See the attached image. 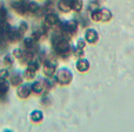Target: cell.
<instances>
[{"instance_id": "1", "label": "cell", "mask_w": 134, "mask_h": 132, "mask_svg": "<svg viewBox=\"0 0 134 132\" xmlns=\"http://www.w3.org/2000/svg\"><path fill=\"white\" fill-rule=\"evenodd\" d=\"M52 44H53V47L55 50L57 54H59L60 57H67L71 51V46H69L68 41H67V38H65L64 35H53L52 38Z\"/></svg>"}, {"instance_id": "2", "label": "cell", "mask_w": 134, "mask_h": 132, "mask_svg": "<svg viewBox=\"0 0 134 132\" xmlns=\"http://www.w3.org/2000/svg\"><path fill=\"white\" fill-rule=\"evenodd\" d=\"M55 78L59 84H61V85H68L72 81V79H73V73H72V71L69 68L64 67V68H60L57 72Z\"/></svg>"}, {"instance_id": "3", "label": "cell", "mask_w": 134, "mask_h": 132, "mask_svg": "<svg viewBox=\"0 0 134 132\" xmlns=\"http://www.w3.org/2000/svg\"><path fill=\"white\" fill-rule=\"evenodd\" d=\"M57 72V61L54 59H48L46 63L44 64V73L47 77L54 76Z\"/></svg>"}, {"instance_id": "4", "label": "cell", "mask_w": 134, "mask_h": 132, "mask_svg": "<svg viewBox=\"0 0 134 132\" xmlns=\"http://www.w3.org/2000/svg\"><path fill=\"white\" fill-rule=\"evenodd\" d=\"M32 93V85L31 84H23V85H19L18 91H16V94L19 98L21 99H26L28 98Z\"/></svg>"}, {"instance_id": "5", "label": "cell", "mask_w": 134, "mask_h": 132, "mask_svg": "<svg viewBox=\"0 0 134 132\" xmlns=\"http://www.w3.org/2000/svg\"><path fill=\"white\" fill-rule=\"evenodd\" d=\"M12 7L20 15H25L27 13V4L25 2V0H15L12 2Z\"/></svg>"}, {"instance_id": "6", "label": "cell", "mask_w": 134, "mask_h": 132, "mask_svg": "<svg viewBox=\"0 0 134 132\" xmlns=\"http://www.w3.org/2000/svg\"><path fill=\"white\" fill-rule=\"evenodd\" d=\"M5 37H6V39L8 40V41L15 43V41H18L19 39H21L23 34H21V33L19 32V30H16V28H11L9 27L8 30H7V32L5 33Z\"/></svg>"}, {"instance_id": "7", "label": "cell", "mask_w": 134, "mask_h": 132, "mask_svg": "<svg viewBox=\"0 0 134 132\" xmlns=\"http://www.w3.org/2000/svg\"><path fill=\"white\" fill-rule=\"evenodd\" d=\"M63 31H64V37L66 38V34H74V33H76V31H78V24H76V21L72 20V21H68L67 24L63 26Z\"/></svg>"}, {"instance_id": "8", "label": "cell", "mask_w": 134, "mask_h": 132, "mask_svg": "<svg viewBox=\"0 0 134 132\" xmlns=\"http://www.w3.org/2000/svg\"><path fill=\"white\" fill-rule=\"evenodd\" d=\"M85 39H86V41L90 43V44H95V43L98 41V39H99L98 32L95 30L90 28V30H87L85 33Z\"/></svg>"}, {"instance_id": "9", "label": "cell", "mask_w": 134, "mask_h": 132, "mask_svg": "<svg viewBox=\"0 0 134 132\" xmlns=\"http://www.w3.org/2000/svg\"><path fill=\"white\" fill-rule=\"evenodd\" d=\"M58 23H59V19L55 14L49 13L45 17V26H46V27H53V26H55Z\"/></svg>"}, {"instance_id": "10", "label": "cell", "mask_w": 134, "mask_h": 132, "mask_svg": "<svg viewBox=\"0 0 134 132\" xmlns=\"http://www.w3.org/2000/svg\"><path fill=\"white\" fill-rule=\"evenodd\" d=\"M76 68L79 72H87L90 70V61L87 59H80L76 61Z\"/></svg>"}, {"instance_id": "11", "label": "cell", "mask_w": 134, "mask_h": 132, "mask_svg": "<svg viewBox=\"0 0 134 132\" xmlns=\"http://www.w3.org/2000/svg\"><path fill=\"white\" fill-rule=\"evenodd\" d=\"M45 90V85H44V81L42 80H38L34 81L32 84V92L37 93V94H41Z\"/></svg>"}, {"instance_id": "12", "label": "cell", "mask_w": 134, "mask_h": 132, "mask_svg": "<svg viewBox=\"0 0 134 132\" xmlns=\"http://www.w3.org/2000/svg\"><path fill=\"white\" fill-rule=\"evenodd\" d=\"M58 7H59V9H60L61 12L67 13V12H69L72 9L71 0H60V1H59V4H58Z\"/></svg>"}, {"instance_id": "13", "label": "cell", "mask_w": 134, "mask_h": 132, "mask_svg": "<svg viewBox=\"0 0 134 132\" xmlns=\"http://www.w3.org/2000/svg\"><path fill=\"white\" fill-rule=\"evenodd\" d=\"M42 119H44V114H42L41 111L39 110H34V111L31 113V120L33 123H41Z\"/></svg>"}, {"instance_id": "14", "label": "cell", "mask_w": 134, "mask_h": 132, "mask_svg": "<svg viewBox=\"0 0 134 132\" xmlns=\"http://www.w3.org/2000/svg\"><path fill=\"white\" fill-rule=\"evenodd\" d=\"M37 43L38 41H35L32 37H31V38H26V39L24 40V45H25V47L27 49V51H31V52H32L33 50L37 47Z\"/></svg>"}, {"instance_id": "15", "label": "cell", "mask_w": 134, "mask_h": 132, "mask_svg": "<svg viewBox=\"0 0 134 132\" xmlns=\"http://www.w3.org/2000/svg\"><path fill=\"white\" fill-rule=\"evenodd\" d=\"M9 78H11V84L13 86H19L21 84V81H23V78H21V76L18 73V72L11 74V76H9Z\"/></svg>"}, {"instance_id": "16", "label": "cell", "mask_w": 134, "mask_h": 132, "mask_svg": "<svg viewBox=\"0 0 134 132\" xmlns=\"http://www.w3.org/2000/svg\"><path fill=\"white\" fill-rule=\"evenodd\" d=\"M71 7L73 11L75 12H80L83 7L82 0H71Z\"/></svg>"}, {"instance_id": "17", "label": "cell", "mask_w": 134, "mask_h": 132, "mask_svg": "<svg viewBox=\"0 0 134 132\" xmlns=\"http://www.w3.org/2000/svg\"><path fill=\"white\" fill-rule=\"evenodd\" d=\"M9 90V85L6 80H0V97H4Z\"/></svg>"}, {"instance_id": "18", "label": "cell", "mask_w": 134, "mask_h": 132, "mask_svg": "<svg viewBox=\"0 0 134 132\" xmlns=\"http://www.w3.org/2000/svg\"><path fill=\"white\" fill-rule=\"evenodd\" d=\"M112 19V12L109 9H101V21H109Z\"/></svg>"}, {"instance_id": "19", "label": "cell", "mask_w": 134, "mask_h": 132, "mask_svg": "<svg viewBox=\"0 0 134 132\" xmlns=\"http://www.w3.org/2000/svg\"><path fill=\"white\" fill-rule=\"evenodd\" d=\"M39 11V5L35 4V2H30V4H27V13H37V12Z\"/></svg>"}, {"instance_id": "20", "label": "cell", "mask_w": 134, "mask_h": 132, "mask_svg": "<svg viewBox=\"0 0 134 132\" xmlns=\"http://www.w3.org/2000/svg\"><path fill=\"white\" fill-rule=\"evenodd\" d=\"M83 49H85V43L82 40H79L78 43V46H76V50H75V56L78 57H81L83 54Z\"/></svg>"}, {"instance_id": "21", "label": "cell", "mask_w": 134, "mask_h": 132, "mask_svg": "<svg viewBox=\"0 0 134 132\" xmlns=\"http://www.w3.org/2000/svg\"><path fill=\"white\" fill-rule=\"evenodd\" d=\"M91 19H92L93 21H100L101 20V11L95 9V11L91 12Z\"/></svg>"}, {"instance_id": "22", "label": "cell", "mask_w": 134, "mask_h": 132, "mask_svg": "<svg viewBox=\"0 0 134 132\" xmlns=\"http://www.w3.org/2000/svg\"><path fill=\"white\" fill-rule=\"evenodd\" d=\"M28 70H31V71H34V72H37L38 71V68H39V61H34V60H32L31 63H28V67H27Z\"/></svg>"}, {"instance_id": "23", "label": "cell", "mask_w": 134, "mask_h": 132, "mask_svg": "<svg viewBox=\"0 0 134 132\" xmlns=\"http://www.w3.org/2000/svg\"><path fill=\"white\" fill-rule=\"evenodd\" d=\"M8 77H9V72L7 70H5V68L0 70V80H7Z\"/></svg>"}, {"instance_id": "24", "label": "cell", "mask_w": 134, "mask_h": 132, "mask_svg": "<svg viewBox=\"0 0 134 132\" xmlns=\"http://www.w3.org/2000/svg\"><path fill=\"white\" fill-rule=\"evenodd\" d=\"M6 17H7V11L2 5H0V20L5 21L6 20Z\"/></svg>"}, {"instance_id": "25", "label": "cell", "mask_w": 134, "mask_h": 132, "mask_svg": "<svg viewBox=\"0 0 134 132\" xmlns=\"http://www.w3.org/2000/svg\"><path fill=\"white\" fill-rule=\"evenodd\" d=\"M35 77V72L34 71H31V70H26L25 71V78L26 79H33Z\"/></svg>"}, {"instance_id": "26", "label": "cell", "mask_w": 134, "mask_h": 132, "mask_svg": "<svg viewBox=\"0 0 134 132\" xmlns=\"http://www.w3.org/2000/svg\"><path fill=\"white\" fill-rule=\"evenodd\" d=\"M4 64L6 66H12L13 65V59L11 58V56H6L4 58Z\"/></svg>"}, {"instance_id": "27", "label": "cell", "mask_w": 134, "mask_h": 132, "mask_svg": "<svg viewBox=\"0 0 134 132\" xmlns=\"http://www.w3.org/2000/svg\"><path fill=\"white\" fill-rule=\"evenodd\" d=\"M18 30H19V32H20L21 34L24 35V33H25L26 31H27V24H26V23H21Z\"/></svg>"}, {"instance_id": "28", "label": "cell", "mask_w": 134, "mask_h": 132, "mask_svg": "<svg viewBox=\"0 0 134 132\" xmlns=\"http://www.w3.org/2000/svg\"><path fill=\"white\" fill-rule=\"evenodd\" d=\"M88 8H90L91 12H93V11H95V9L99 8V4H98V2H95V1H93V2H91V4H90Z\"/></svg>"}, {"instance_id": "29", "label": "cell", "mask_w": 134, "mask_h": 132, "mask_svg": "<svg viewBox=\"0 0 134 132\" xmlns=\"http://www.w3.org/2000/svg\"><path fill=\"white\" fill-rule=\"evenodd\" d=\"M6 37H0V47H2V49H4V47H6Z\"/></svg>"}]
</instances>
